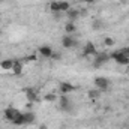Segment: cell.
<instances>
[{
  "label": "cell",
  "mask_w": 129,
  "mask_h": 129,
  "mask_svg": "<svg viewBox=\"0 0 129 129\" xmlns=\"http://www.w3.org/2000/svg\"><path fill=\"white\" fill-rule=\"evenodd\" d=\"M110 59H113L114 62H117L119 64H129V57L126 54L122 53V50H116L110 54Z\"/></svg>",
  "instance_id": "cell-1"
},
{
  "label": "cell",
  "mask_w": 129,
  "mask_h": 129,
  "mask_svg": "<svg viewBox=\"0 0 129 129\" xmlns=\"http://www.w3.org/2000/svg\"><path fill=\"white\" fill-rule=\"evenodd\" d=\"M108 60H111L110 59V54L101 51V53H98L96 56H95V59H93V66L95 68H101V66H104V64L107 63Z\"/></svg>",
  "instance_id": "cell-2"
},
{
  "label": "cell",
  "mask_w": 129,
  "mask_h": 129,
  "mask_svg": "<svg viewBox=\"0 0 129 129\" xmlns=\"http://www.w3.org/2000/svg\"><path fill=\"white\" fill-rule=\"evenodd\" d=\"M95 87H96L98 90H101V92L108 90V87H110V80H107L105 77H96V78H95Z\"/></svg>",
  "instance_id": "cell-3"
},
{
  "label": "cell",
  "mask_w": 129,
  "mask_h": 129,
  "mask_svg": "<svg viewBox=\"0 0 129 129\" xmlns=\"http://www.w3.org/2000/svg\"><path fill=\"white\" fill-rule=\"evenodd\" d=\"M20 111L17 110V108H14V107H8V108H5V111H3V116H5V119L6 120H9V122H12L15 117H17V114H18Z\"/></svg>",
  "instance_id": "cell-4"
},
{
  "label": "cell",
  "mask_w": 129,
  "mask_h": 129,
  "mask_svg": "<svg viewBox=\"0 0 129 129\" xmlns=\"http://www.w3.org/2000/svg\"><path fill=\"white\" fill-rule=\"evenodd\" d=\"M83 54H84V56H93V57H95V56L98 54V50H96V47H95V44L89 41V42H87V44L84 45Z\"/></svg>",
  "instance_id": "cell-5"
},
{
  "label": "cell",
  "mask_w": 129,
  "mask_h": 129,
  "mask_svg": "<svg viewBox=\"0 0 129 129\" xmlns=\"http://www.w3.org/2000/svg\"><path fill=\"white\" fill-rule=\"evenodd\" d=\"M62 45H63L64 48H74L77 45V39L74 36H71V35H66L62 39Z\"/></svg>",
  "instance_id": "cell-6"
},
{
  "label": "cell",
  "mask_w": 129,
  "mask_h": 129,
  "mask_svg": "<svg viewBox=\"0 0 129 129\" xmlns=\"http://www.w3.org/2000/svg\"><path fill=\"white\" fill-rule=\"evenodd\" d=\"M39 54L42 56V57H53V54H54V51H53V48L51 47H48V45H42L41 48H39Z\"/></svg>",
  "instance_id": "cell-7"
},
{
  "label": "cell",
  "mask_w": 129,
  "mask_h": 129,
  "mask_svg": "<svg viewBox=\"0 0 129 129\" xmlns=\"http://www.w3.org/2000/svg\"><path fill=\"white\" fill-rule=\"evenodd\" d=\"M59 89H60L62 95H68V93H71V92L75 90V87H74L71 83H62V84L59 86Z\"/></svg>",
  "instance_id": "cell-8"
},
{
  "label": "cell",
  "mask_w": 129,
  "mask_h": 129,
  "mask_svg": "<svg viewBox=\"0 0 129 129\" xmlns=\"http://www.w3.org/2000/svg\"><path fill=\"white\" fill-rule=\"evenodd\" d=\"M24 93H26V96H27V99H29L30 102H36L38 93H36V90H35L33 87H27V89L24 90Z\"/></svg>",
  "instance_id": "cell-9"
},
{
  "label": "cell",
  "mask_w": 129,
  "mask_h": 129,
  "mask_svg": "<svg viewBox=\"0 0 129 129\" xmlns=\"http://www.w3.org/2000/svg\"><path fill=\"white\" fill-rule=\"evenodd\" d=\"M59 104H60V108L64 110V111H71V102H69V99L64 96H60L59 98Z\"/></svg>",
  "instance_id": "cell-10"
},
{
  "label": "cell",
  "mask_w": 129,
  "mask_h": 129,
  "mask_svg": "<svg viewBox=\"0 0 129 129\" xmlns=\"http://www.w3.org/2000/svg\"><path fill=\"white\" fill-rule=\"evenodd\" d=\"M66 17H68V20L69 21H77L78 20V17H80V11H77V9H69L68 12H66Z\"/></svg>",
  "instance_id": "cell-11"
},
{
  "label": "cell",
  "mask_w": 129,
  "mask_h": 129,
  "mask_svg": "<svg viewBox=\"0 0 129 129\" xmlns=\"http://www.w3.org/2000/svg\"><path fill=\"white\" fill-rule=\"evenodd\" d=\"M64 32L68 33V35H72V33L77 32V26H75V23H74V21H68L66 26H64Z\"/></svg>",
  "instance_id": "cell-12"
},
{
  "label": "cell",
  "mask_w": 129,
  "mask_h": 129,
  "mask_svg": "<svg viewBox=\"0 0 129 129\" xmlns=\"http://www.w3.org/2000/svg\"><path fill=\"white\" fill-rule=\"evenodd\" d=\"M11 71H12L17 77L21 75V74H23V63H21V62H14V66H12Z\"/></svg>",
  "instance_id": "cell-13"
},
{
  "label": "cell",
  "mask_w": 129,
  "mask_h": 129,
  "mask_svg": "<svg viewBox=\"0 0 129 129\" xmlns=\"http://www.w3.org/2000/svg\"><path fill=\"white\" fill-rule=\"evenodd\" d=\"M12 123H14V125H17V126H23V125H26V123H24V114L20 111V113L17 114V117L12 120Z\"/></svg>",
  "instance_id": "cell-14"
},
{
  "label": "cell",
  "mask_w": 129,
  "mask_h": 129,
  "mask_svg": "<svg viewBox=\"0 0 129 129\" xmlns=\"http://www.w3.org/2000/svg\"><path fill=\"white\" fill-rule=\"evenodd\" d=\"M23 114H24V123H26V125H32L33 122H35V114H33L32 111L23 113Z\"/></svg>",
  "instance_id": "cell-15"
},
{
  "label": "cell",
  "mask_w": 129,
  "mask_h": 129,
  "mask_svg": "<svg viewBox=\"0 0 129 129\" xmlns=\"http://www.w3.org/2000/svg\"><path fill=\"white\" fill-rule=\"evenodd\" d=\"M12 66H14V60H9V59L3 60V62L0 63V68H2V69H5V71H11V69H12Z\"/></svg>",
  "instance_id": "cell-16"
},
{
  "label": "cell",
  "mask_w": 129,
  "mask_h": 129,
  "mask_svg": "<svg viewBox=\"0 0 129 129\" xmlns=\"http://www.w3.org/2000/svg\"><path fill=\"white\" fill-rule=\"evenodd\" d=\"M50 9H51L54 14L60 12V2H56V0H53V2L50 3Z\"/></svg>",
  "instance_id": "cell-17"
},
{
  "label": "cell",
  "mask_w": 129,
  "mask_h": 129,
  "mask_svg": "<svg viewBox=\"0 0 129 129\" xmlns=\"http://www.w3.org/2000/svg\"><path fill=\"white\" fill-rule=\"evenodd\" d=\"M99 96H101V90H98V89L89 90V98H92L93 101H96V99H98Z\"/></svg>",
  "instance_id": "cell-18"
},
{
  "label": "cell",
  "mask_w": 129,
  "mask_h": 129,
  "mask_svg": "<svg viewBox=\"0 0 129 129\" xmlns=\"http://www.w3.org/2000/svg\"><path fill=\"white\" fill-rule=\"evenodd\" d=\"M71 9V5L68 2H60V12H68Z\"/></svg>",
  "instance_id": "cell-19"
},
{
  "label": "cell",
  "mask_w": 129,
  "mask_h": 129,
  "mask_svg": "<svg viewBox=\"0 0 129 129\" xmlns=\"http://www.w3.org/2000/svg\"><path fill=\"white\" fill-rule=\"evenodd\" d=\"M101 27H102V21H101V20H95V21L92 23V29H93V30H99Z\"/></svg>",
  "instance_id": "cell-20"
},
{
  "label": "cell",
  "mask_w": 129,
  "mask_h": 129,
  "mask_svg": "<svg viewBox=\"0 0 129 129\" xmlns=\"http://www.w3.org/2000/svg\"><path fill=\"white\" fill-rule=\"evenodd\" d=\"M44 99H45V101H48V102H53V101H56V99H57V96H56L54 93H48V95H45Z\"/></svg>",
  "instance_id": "cell-21"
},
{
  "label": "cell",
  "mask_w": 129,
  "mask_h": 129,
  "mask_svg": "<svg viewBox=\"0 0 129 129\" xmlns=\"http://www.w3.org/2000/svg\"><path fill=\"white\" fill-rule=\"evenodd\" d=\"M104 44H105L107 47H113V45H114V39H113V38H105V39H104Z\"/></svg>",
  "instance_id": "cell-22"
},
{
  "label": "cell",
  "mask_w": 129,
  "mask_h": 129,
  "mask_svg": "<svg viewBox=\"0 0 129 129\" xmlns=\"http://www.w3.org/2000/svg\"><path fill=\"white\" fill-rule=\"evenodd\" d=\"M39 129H48V128H47V125H41V126H39Z\"/></svg>",
  "instance_id": "cell-23"
},
{
  "label": "cell",
  "mask_w": 129,
  "mask_h": 129,
  "mask_svg": "<svg viewBox=\"0 0 129 129\" xmlns=\"http://www.w3.org/2000/svg\"><path fill=\"white\" fill-rule=\"evenodd\" d=\"M126 74H128V77H129V64H126Z\"/></svg>",
  "instance_id": "cell-24"
},
{
  "label": "cell",
  "mask_w": 129,
  "mask_h": 129,
  "mask_svg": "<svg viewBox=\"0 0 129 129\" xmlns=\"http://www.w3.org/2000/svg\"><path fill=\"white\" fill-rule=\"evenodd\" d=\"M86 2H87V3L90 5V3H93V2H96V0H86Z\"/></svg>",
  "instance_id": "cell-25"
},
{
  "label": "cell",
  "mask_w": 129,
  "mask_h": 129,
  "mask_svg": "<svg viewBox=\"0 0 129 129\" xmlns=\"http://www.w3.org/2000/svg\"><path fill=\"white\" fill-rule=\"evenodd\" d=\"M117 2H122V0H117Z\"/></svg>",
  "instance_id": "cell-26"
},
{
  "label": "cell",
  "mask_w": 129,
  "mask_h": 129,
  "mask_svg": "<svg viewBox=\"0 0 129 129\" xmlns=\"http://www.w3.org/2000/svg\"><path fill=\"white\" fill-rule=\"evenodd\" d=\"M0 33H2V29H0Z\"/></svg>",
  "instance_id": "cell-27"
},
{
  "label": "cell",
  "mask_w": 129,
  "mask_h": 129,
  "mask_svg": "<svg viewBox=\"0 0 129 129\" xmlns=\"http://www.w3.org/2000/svg\"><path fill=\"white\" fill-rule=\"evenodd\" d=\"M128 3H129V0H128Z\"/></svg>",
  "instance_id": "cell-28"
},
{
  "label": "cell",
  "mask_w": 129,
  "mask_h": 129,
  "mask_svg": "<svg viewBox=\"0 0 129 129\" xmlns=\"http://www.w3.org/2000/svg\"><path fill=\"white\" fill-rule=\"evenodd\" d=\"M0 2H2V0H0Z\"/></svg>",
  "instance_id": "cell-29"
}]
</instances>
